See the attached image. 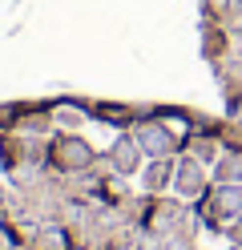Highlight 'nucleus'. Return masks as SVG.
<instances>
[{
  "mask_svg": "<svg viewBox=\"0 0 242 250\" xmlns=\"http://www.w3.org/2000/svg\"><path fill=\"white\" fill-rule=\"evenodd\" d=\"M101 153L93 149V142H85L81 133H48V153H44V169L48 174H61V178H73V174H85V169L97 166Z\"/></svg>",
  "mask_w": 242,
  "mask_h": 250,
  "instance_id": "obj_1",
  "label": "nucleus"
},
{
  "mask_svg": "<svg viewBox=\"0 0 242 250\" xmlns=\"http://www.w3.org/2000/svg\"><path fill=\"white\" fill-rule=\"evenodd\" d=\"M133 137L141 142V153L145 158H177L186 149V137L174 129L170 121H161L157 113H145L137 125H133Z\"/></svg>",
  "mask_w": 242,
  "mask_h": 250,
  "instance_id": "obj_2",
  "label": "nucleus"
},
{
  "mask_svg": "<svg viewBox=\"0 0 242 250\" xmlns=\"http://www.w3.org/2000/svg\"><path fill=\"white\" fill-rule=\"evenodd\" d=\"M141 142L133 137V129H121L117 137L109 142V149L101 153V166H105V174L113 178H137L141 174Z\"/></svg>",
  "mask_w": 242,
  "mask_h": 250,
  "instance_id": "obj_3",
  "label": "nucleus"
},
{
  "mask_svg": "<svg viewBox=\"0 0 242 250\" xmlns=\"http://www.w3.org/2000/svg\"><path fill=\"white\" fill-rule=\"evenodd\" d=\"M210 186H214V178L206 174V166L198 158H190V153H177V158H174V194L177 198L198 202Z\"/></svg>",
  "mask_w": 242,
  "mask_h": 250,
  "instance_id": "obj_4",
  "label": "nucleus"
},
{
  "mask_svg": "<svg viewBox=\"0 0 242 250\" xmlns=\"http://www.w3.org/2000/svg\"><path fill=\"white\" fill-rule=\"evenodd\" d=\"M137 186H141V194H150V198L174 194V158H150V162L141 166Z\"/></svg>",
  "mask_w": 242,
  "mask_h": 250,
  "instance_id": "obj_5",
  "label": "nucleus"
},
{
  "mask_svg": "<svg viewBox=\"0 0 242 250\" xmlns=\"http://www.w3.org/2000/svg\"><path fill=\"white\" fill-rule=\"evenodd\" d=\"M32 250H77V238L73 230L61 222V218H48V222L37 226V234H32Z\"/></svg>",
  "mask_w": 242,
  "mask_h": 250,
  "instance_id": "obj_6",
  "label": "nucleus"
},
{
  "mask_svg": "<svg viewBox=\"0 0 242 250\" xmlns=\"http://www.w3.org/2000/svg\"><path fill=\"white\" fill-rule=\"evenodd\" d=\"M210 178L218 186H242V149H222V158L214 162Z\"/></svg>",
  "mask_w": 242,
  "mask_h": 250,
  "instance_id": "obj_7",
  "label": "nucleus"
},
{
  "mask_svg": "<svg viewBox=\"0 0 242 250\" xmlns=\"http://www.w3.org/2000/svg\"><path fill=\"white\" fill-rule=\"evenodd\" d=\"M85 117H89V109H85V105H73V101L53 105V125H61L65 133H77L81 125H85Z\"/></svg>",
  "mask_w": 242,
  "mask_h": 250,
  "instance_id": "obj_8",
  "label": "nucleus"
},
{
  "mask_svg": "<svg viewBox=\"0 0 242 250\" xmlns=\"http://www.w3.org/2000/svg\"><path fill=\"white\" fill-rule=\"evenodd\" d=\"M226 238H230V246H234V250H242V218L226 226Z\"/></svg>",
  "mask_w": 242,
  "mask_h": 250,
  "instance_id": "obj_9",
  "label": "nucleus"
}]
</instances>
